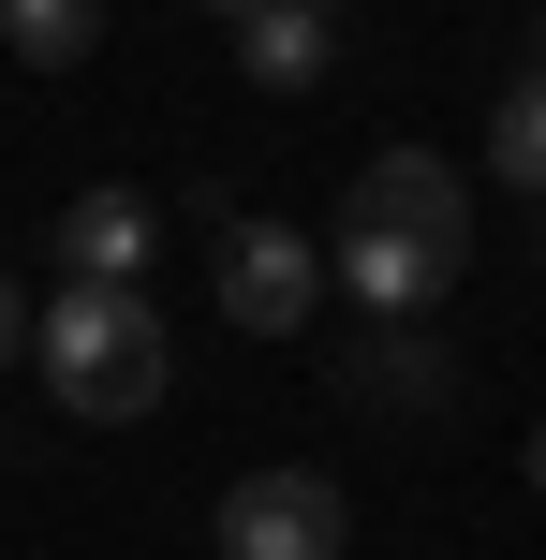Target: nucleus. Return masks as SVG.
<instances>
[{"instance_id": "obj_1", "label": "nucleus", "mask_w": 546, "mask_h": 560, "mask_svg": "<svg viewBox=\"0 0 546 560\" xmlns=\"http://www.w3.org/2000/svg\"><path fill=\"white\" fill-rule=\"evenodd\" d=\"M473 266V192L458 163H429V148H384V163H355V207H340V280L370 325H414V310H443Z\"/></svg>"}, {"instance_id": "obj_2", "label": "nucleus", "mask_w": 546, "mask_h": 560, "mask_svg": "<svg viewBox=\"0 0 546 560\" xmlns=\"http://www.w3.org/2000/svg\"><path fill=\"white\" fill-rule=\"evenodd\" d=\"M30 354H45V398L89 413V428L163 413V384H177V339H163V295H148V280H59Z\"/></svg>"}, {"instance_id": "obj_3", "label": "nucleus", "mask_w": 546, "mask_h": 560, "mask_svg": "<svg viewBox=\"0 0 546 560\" xmlns=\"http://www.w3.org/2000/svg\"><path fill=\"white\" fill-rule=\"evenodd\" d=\"M207 280H222V325L281 339V325H311V295H325V252H311V236H281L266 207H236V222L207 236Z\"/></svg>"}, {"instance_id": "obj_4", "label": "nucleus", "mask_w": 546, "mask_h": 560, "mask_svg": "<svg viewBox=\"0 0 546 560\" xmlns=\"http://www.w3.org/2000/svg\"><path fill=\"white\" fill-rule=\"evenodd\" d=\"M340 487L325 472H236L222 487V560H340Z\"/></svg>"}, {"instance_id": "obj_5", "label": "nucleus", "mask_w": 546, "mask_h": 560, "mask_svg": "<svg viewBox=\"0 0 546 560\" xmlns=\"http://www.w3.org/2000/svg\"><path fill=\"white\" fill-rule=\"evenodd\" d=\"M325 59H340V0H252L236 15V74L252 89H325Z\"/></svg>"}, {"instance_id": "obj_6", "label": "nucleus", "mask_w": 546, "mask_h": 560, "mask_svg": "<svg viewBox=\"0 0 546 560\" xmlns=\"http://www.w3.org/2000/svg\"><path fill=\"white\" fill-rule=\"evenodd\" d=\"M148 192H74L59 207V280H148Z\"/></svg>"}, {"instance_id": "obj_7", "label": "nucleus", "mask_w": 546, "mask_h": 560, "mask_svg": "<svg viewBox=\"0 0 546 560\" xmlns=\"http://www.w3.org/2000/svg\"><path fill=\"white\" fill-rule=\"evenodd\" d=\"M0 45H15L30 74H74V59L104 45V0H0Z\"/></svg>"}, {"instance_id": "obj_8", "label": "nucleus", "mask_w": 546, "mask_h": 560, "mask_svg": "<svg viewBox=\"0 0 546 560\" xmlns=\"http://www.w3.org/2000/svg\"><path fill=\"white\" fill-rule=\"evenodd\" d=\"M355 398H399V413H443V398H458V369H443L429 339H370V354H355Z\"/></svg>"}, {"instance_id": "obj_9", "label": "nucleus", "mask_w": 546, "mask_h": 560, "mask_svg": "<svg viewBox=\"0 0 546 560\" xmlns=\"http://www.w3.org/2000/svg\"><path fill=\"white\" fill-rule=\"evenodd\" d=\"M488 163H502V177H518V192L546 207V59H532L518 89H502V118H488Z\"/></svg>"}, {"instance_id": "obj_10", "label": "nucleus", "mask_w": 546, "mask_h": 560, "mask_svg": "<svg viewBox=\"0 0 546 560\" xmlns=\"http://www.w3.org/2000/svg\"><path fill=\"white\" fill-rule=\"evenodd\" d=\"M30 339H45V310H30V280H15V266H0V369H15V354H30Z\"/></svg>"}, {"instance_id": "obj_11", "label": "nucleus", "mask_w": 546, "mask_h": 560, "mask_svg": "<svg viewBox=\"0 0 546 560\" xmlns=\"http://www.w3.org/2000/svg\"><path fill=\"white\" fill-rule=\"evenodd\" d=\"M532 487H546V428H532Z\"/></svg>"}, {"instance_id": "obj_12", "label": "nucleus", "mask_w": 546, "mask_h": 560, "mask_svg": "<svg viewBox=\"0 0 546 560\" xmlns=\"http://www.w3.org/2000/svg\"><path fill=\"white\" fill-rule=\"evenodd\" d=\"M222 15H252V0H222Z\"/></svg>"}]
</instances>
